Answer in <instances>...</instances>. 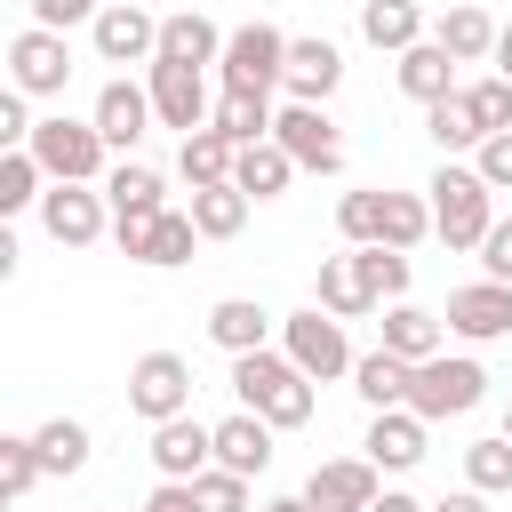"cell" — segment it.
<instances>
[{
	"label": "cell",
	"instance_id": "cell-30",
	"mask_svg": "<svg viewBox=\"0 0 512 512\" xmlns=\"http://www.w3.org/2000/svg\"><path fill=\"white\" fill-rule=\"evenodd\" d=\"M232 160H240V144L208 120V128H192L184 136V152H176V168H184V184H232Z\"/></svg>",
	"mask_w": 512,
	"mask_h": 512
},
{
	"label": "cell",
	"instance_id": "cell-42",
	"mask_svg": "<svg viewBox=\"0 0 512 512\" xmlns=\"http://www.w3.org/2000/svg\"><path fill=\"white\" fill-rule=\"evenodd\" d=\"M248 472H232V464H208L200 480H192V496H200V512H248Z\"/></svg>",
	"mask_w": 512,
	"mask_h": 512
},
{
	"label": "cell",
	"instance_id": "cell-26",
	"mask_svg": "<svg viewBox=\"0 0 512 512\" xmlns=\"http://www.w3.org/2000/svg\"><path fill=\"white\" fill-rule=\"evenodd\" d=\"M160 56H168V64H200V72H208V64L224 56V32H216L200 8H176V16H160Z\"/></svg>",
	"mask_w": 512,
	"mask_h": 512
},
{
	"label": "cell",
	"instance_id": "cell-32",
	"mask_svg": "<svg viewBox=\"0 0 512 512\" xmlns=\"http://www.w3.org/2000/svg\"><path fill=\"white\" fill-rule=\"evenodd\" d=\"M424 136L440 144V160H456V152H480L488 136H480V120H472V104H464V88L456 96H440V104H424Z\"/></svg>",
	"mask_w": 512,
	"mask_h": 512
},
{
	"label": "cell",
	"instance_id": "cell-50",
	"mask_svg": "<svg viewBox=\"0 0 512 512\" xmlns=\"http://www.w3.org/2000/svg\"><path fill=\"white\" fill-rule=\"evenodd\" d=\"M256 512H312V496H304V488H296V496H264Z\"/></svg>",
	"mask_w": 512,
	"mask_h": 512
},
{
	"label": "cell",
	"instance_id": "cell-40",
	"mask_svg": "<svg viewBox=\"0 0 512 512\" xmlns=\"http://www.w3.org/2000/svg\"><path fill=\"white\" fill-rule=\"evenodd\" d=\"M48 472H40V448H32V432H0V496L16 504V496H32Z\"/></svg>",
	"mask_w": 512,
	"mask_h": 512
},
{
	"label": "cell",
	"instance_id": "cell-41",
	"mask_svg": "<svg viewBox=\"0 0 512 512\" xmlns=\"http://www.w3.org/2000/svg\"><path fill=\"white\" fill-rule=\"evenodd\" d=\"M464 104H472L480 136H504V128H512V80H504V72H488V80H464Z\"/></svg>",
	"mask_w": 512,
	"mask_h": 512
},
{
	"label": "cell",
	"instance_id": "cell-27",
	"mask_svg": "<svg viewBox=\"0 0 512 512\" xmlns=\"http://www.w3.org/2000/svg\"><path fill=\"white\" fill-rule=\"evenodd\" d=\"M232 184L248 192V200H280L288 184H296V160H288V144H240V160H232Z\"/></svg>",
	"mask_w": 512,
	"mask_h": 512
},
{
	"label": "cell",
	"instance_id": "cell-46",
	"mask_svg": "<svg viewBox=\"0 0 512 512\" xmlns=\"http://www.w3.org/2000/svg\"><path fill=\"white\" fill-rule=\"evenodd\" d=\"M480 264H488V280H512V216H496V224H488Z\"/></svg>",
	"mask_w": 512,
	"mask_h": 512
},
{
	"label": "cell",
	"instance_id": "cell-52",
	"mask_svg": "<svg viewBox=\"0 0 512 512\" xmlns=\"http://www.w3.org/2000/svg\"><path fill=\"white\" fill-rule=\"evenodd\" d=\"M504 432H512V408H504Z\"/></svg>",
	"mask_w": 512,
	"mask_h": 512
},
{
	"label": "cell",
	"instance_id": "cell-2",
	"mask_svg": "<svg viewBox=\"0 0 512 512\" xmlns=\"http://www.w3.org/2000/svg\"><path fill=\"white\" fill-rule=\"evenodd\" d=\"M424 200H432V240H448V248H480L488 224H496V184L480 168L440 160L432 184H424Z\"/></svg>",
	"mask_w": 512,
	"mask_h": 512
},
{
	"label": "cell",
	"instance_id": "cell-28",
	"mask_svg": "<svg viewBox=\"0 0 512 512\" xmlns=\"http://www.w3.org/2000/svg\"><path fill=\"white\" fill-rule=\"evenodd\" d=\"M408 376H416V368H408L400 352H384V344L352 360V392L368 400V416H376V408H408Z\"/></svg>",
	"mask_w": 512,
	"mask_h": 512
},
{
	"label": "cell",
	"instance_id": "cell-1",
	"mask_svg": "<svg viewBox=\"0 0 512 512\" xmlns=\"http://www.w3.org/2000/svg\"><path fill=\"white\" fill-rule=\"evenodd\" d=\"M232 392H240V408H256L264 424H280V432H296V424H312V376L288 360V352H240L232 360Z\"/></svg>",
	"mask_w": 512,
	"mask_h": 512
},
{
	"label": "cell",
	"instance_id": "cell-11",
	"mask_svg": "<svg viewBox=\"0 0 512 512\" xmlns=\"http://www.w3.org/2000/svg\"><path fill=\"white\" fill-rule=\"evenodd\" d=\"M88 48H96L104 64H152V56H160V16H152L144 0H104L96 24H88Z\"/></svg>",
	"mask_w": 512,
	"mask_h": 512
},
{
	"label": "cell",
	"instance_id": "cell-24",
	"mask_svg": "<svg viewBox=\"0 0 512 512\" xmlns=\"http://www.w3.org/2000/svg\"><path fill=\"white\" fill-rule=\"evenodd\" d=\"M312 304H320V312H336V320H368V312H376V296H368V280H360V256H352V248H344V256H320Z\"/></svg>",
	"mask_w": 512,
	"mask_h": 512
},
{
	"label": "cell",
	"instance_id": "cell-8",
	"mask_svg": "<svg viewBox=\"0 0 512 512\" xmlns=\"http://www.w3.org/2000/svg\"><path fill=\"white\" fill-rule=\"evenodd\" d=\"M144 88H152L160 128H176V136H192V128L216 120V104H208V72H200V64H168V56H152V64H144Z\"/></svg>",
	"mask_w": 512,
	"mask_h": 512
},
{
	"label": "cell",
	"instance_id": "cell-29",
	"mask_svg": "<svg viewBox=\"0 0 512 512\" xmlns=\"http://www.w3.org/2000/svg\"><path fill=\"white\" fill-rule=\"evenodd\" d=\"M360 40L384 48V56H400V48L424 40V8L416 0H360Z\"/></svg>",
	"mask_w": 512,
	"mask_h": 512
},
{
	"label": "cell",
	"instance_id": "cell-31",
	"mask_svg": "<svg viewBox=\"0 0 512 512\" xmlns=\"http://www.w3.org/2000/svg\"><path fill=\"white\" fill-rule=\"evenodd\" d=\"M104 200H112V216H152V208H168V184H160V168L120 160V168H104Z\"/></svg>",
	"mask_w": 512,
	"mask_h": 512
},
{
	"label": "cell",
	"instance_id": "cell-48",
	"mask_svg": "<svg viewBox=\"0 0 512 512\" xmlns=\"http://www.w3.org/2000/svg\"><path fill=\"white\" fill-rule=\"evenodd\" d=\"M432 512H488V496H480V488H472V480H464V488H456V496H440V504H432Z\"/></svg>",
	"mask_w": 512,
	"mask_h": 512
},
{
	"label": "cell",
	"instance_id": "cell-6",
	"mask_svg": "<svg viewBox=\"0 0 512 512\" xmlns=\"http://www.w3.org/2000/svg\"><path fill=\"white\" fill-rule=\"evenodd\" d=\"M112 240H120V256H128V264L176 272V264H192L200 224H192V208H152V216H112Z\"/></svg>",
	"mask_w": 512,
	"mask_h": 512
},
{
	"label": "cell",
	"instance_id": "cell-16",
	"mask_svg": "<svg viewBox=\"0 0 512 512\" xmlns=\"http://www.w3.org/2000/svg\"><path fill=\"white\" fill-rule=\"evenodd\" d=\"M376 488H384V472H376L368 456H328V464H312V480H304L312 512H368Z\"/></svg>",
	"mask_w": 512,
	"mask_h": 512
},
{
	"label": "cell",
	"instance_id": "cell-37",
	"mask_svg": "<svg viewBox=\"0 0 512 512\" xmlns=\"http://www.w3.org/2000/svg\"><path fill=\"white\" fill-rule=\"evenodd\" d=\"M40 184H48V168L32 160V144H8V152H0V216L40 208Z\"/></svg>",
	"mask_w": 512,
	"mask_h": 512
},
{
	"label": "cell",
	"instance_id": "cell-3",
	"mask_svg": "<svg viewBox=\"0 0 512 512\" xmlns=\"http://www.w3.org/2000/svg\"><path fill=\"white\" fill-rule=\"evenodd\" d=\"M480 400H488V368H480L472 352H432V360H416V376H408V408H416L424 424L472 416Z\"/></svg>",
	"mask_w": 512,
	"mask_h": 512
},
{
	"label": "cell",
	"instance_id": "cell-21",
	"mask_svg": "<svg viewBox=\"0 0 512 512\" xmlns=\"http://www.w3.org/2000/svg\"><path fill=\"white\" fill-rule=\"evenodd\" d=\"M392 80H400V96H408V104H440V96H456V56L424 32L416 48H400V56H392Z\"/></svg>",
	"mask_w": 512,
	"mask_h": 512
},
{
	"label": "cell",
	"instance_id": "cell-34",
	"mask_svg": "<svg viewBox=\"0 0 512 512\" xmlns=\"http://www.w3.org/2000/svg\"><path fill=\"white\" fill-rule=\"evenodd\" d=\"M424 240H432V200L424 192H384L376 248H424Z\"/></svg>",
	"mask_w": 512,
	"mask_h": 512
},
{
	"label": "cell",
	"instance_id": "cell-9",
	"mask_svg": "<svg viewBox=\"0 0 512 512\" xmlns=\"http://www.w3.org/2000/svg\"><path fill=\"white\" fill-rule=\"evenodd\" d=\"M40 232H48L56 248H96V240L112 232V200H104L96 184H48V192H40Z\"/></svg>",
	"mask_w": 512,
	"mask_h": 512
},
{
	"label": "cell",
	"instance_id": "cell-14",
	"mask_svg": "<svg viewBox=\"0 0 512 512\" xmlns=\"http://www.w3.org/2000/svg\"><path fill=\"white\" fill-rule=\"evenodd\" d=\"M448 336H464V344H496V336H512V280H464L456 296H448Z\"/></svg>",
	"mask_w": 512,
	"mask_h": 512
},
{
	"label": "cell",
	"instance_id": "cell-33",
	"mask_svg": "<svg viewBox=\"0 0 512 512\" xmlns=\"http://www.w3.org/2000/svg\"><path fill=\"white\" fill-rule=\"evenodd\" d=\"M248 192L240 184H192V224H200V240H232L240 224H248Z\"/></svg>",
	"mask_w": 512,
	"mask_h": 512
},
{
	"label": "cell",
	"instance_id": "cell-51",
	"mask_svg": "<svg viewBox=\"0 0 512 512\" xmlns=\"http://www.w3.org/2000/svg\"><path fill=\"white\" fill-rule=\"evenodd\" d=\"M488 64H496V72H504V80H512V24H504V32H496V56H488Z\"/></svg>",
	"mask_w": 512,
	"mask_h": 512
},
{
	"label": "cell",
	"instance_id": "cell-5",
	"mask_svg": "<svg viewBox=\"0 0 512 512\" xmlns=\"http://www.w3.org/2000/svg\"><path fill=\"white\" fill-rule=\"evenodd\" d=\"M104 128L96 120H72V112H56V120H40L32 128V160L48 168V184H96L104 176Z\"/></svg>",
	"mask_w": 512,
	"mask_h": 512
},
{
	"label": "cell",
	"instance_id": "cell-19",
	"mask_svg": "<svg viewBox=\"0 0 512 512\" xmlns=\"http://www.w3.org/2000/svg\"><path fill=\"white\" fill-rule=\"evenodd\" d=\"M376 344H384V352H400V360L416 368V360H432V352H448V320L400 296V304H384V320H376Z\"/></svg>",
	"mask_w": 512,
	"mask_h": 512
},
{
	"label": "cell",
	"instance_id": "cell-10",
	"mask_svg": "<svg viewBox=\"0 0 512 512\" xmlns=\"http://www.w3.org/2000/svg\"><path fill=\"white\" fill-rule=\"evenodd\" d=\"M184 408H192V360H184V352H144V360L128 368V416L168 424V416H184Z\"/></svg>",
	"mask_w": 512,
	"mask_h": 512
},
{
	"label": "cell",
	"instance_id": "cell-47",
	"mask_svg": "<svg viewBox=\"0 0 512 512\" xmlns=\"http://www.w3.org/2000/svg\"><path fill=\"white\" fill-rule=\"evenodd\" d=\"M136 512H200V496H192V480H160Z\"/></svg>",
	"mask_w": 512,
	"mask_h": 512
},
{
	"label": "cell",
	"instance_id": "cell-13",
	"mask_svg": "<svg viewBox=\"0 0 512 512\" xmlns=\"http://www.w3.org/2000/svg\"><path fill=\"white\" fill-rule=\"evenodd\" d=\"M64 80H72V48H64V32L24 24V32L8 40V88H24V96H64Z\"/></svg>",
	"mask_w": 512,
	"mask_h": 512
},
{
	"label": "cell",
	"instance_id": "cell-17",
	"mask_svg": "<svg viewBox=\"0 0 512 512\" xmlns=\"http://www.w3.org/2000/svg\"><path fill=\"white\" fill-rule=\"evenodd\" d=\"M88 120L104 128V144H112V152H136V144H144V128H152L160 112H152V88H144V80H104Z\"/></svg>",
	"mask_w": 512,
	"mask_h": 512
},
{
	"label": "cell",
	"instance_id": "cell-43",
	"mask_svg": "<svg viewBox=\"0 0 512 512\" xmlns=\"http://www.w3.org/2000/svg\"><path fill=\"white\" fill-rule=\"evenodd\" d=\"M32 128H40V120H32V96H24V88H0V152H8V144H32Z\"/></svg>",
	"mask_w": 512,
	"mask_h": 512
},
{
	"label": "cell",
	"instance_id": "cell-36",
	"mask_svg": "<svg viewBox=\"0 0 512 512\" xmlns=\"http://www.w3.org/2000/svg\"><path fill=\"white\" fill-rule=\"evenodd\" d=\"M272 120H280V112H272V96H248V88H224V96H216V128H224L232 144H264V136H272Z\"/></svg>",
	"mask_w": 512,
	"mask_h": 512
},
{
	"label": "cell",
	"instance_id": "cell-23",
	"mask_svg": "<svg viewBox=\"0 0 512 512\" xmlns=\"http://www.w3.org/2000/svg\"><path fill=\"white\" fill-rule=\"evenodd\" d=\"M272 440H280V424H264L256 408H240V416H224L216 424V464H232V472H272Z\"/></svg>",
	"mask_w": 512,
	"mask_h": 512
},
{
	"label": "cell",
	"instance_id": "cell-39",
	"mask_svg": "<svg viewBox=\"0 0 512 512\" xmlns=\"http://www.w3.org/2000/svg\"><path fill=\"white\" fill-rule=\"evenodd\" d=\"M352 256H360V280H368L376 312L408 296V248H352Z\"/></svg>",
	"mask_w": 512,
	"mask_h": 512
},
{
	"label": "cell",
	"instance_id": "cell-12",
	"mask_svg": "<svg viewBox=\"0 0 512 512\" xmlns=\"http://www.w3.org/2000/svg\"><path fill=\"white\" fill-rule=\"evenodd\" d=\"M272 144H288V160L296 168H312V176H336L344 168V136H336V120H328V104H280V120H272Z\"/></svg>",
	"mask_w": 512,
	"mask_h": 512
},
{
	"label": "cell",
	"instance_id": "cell-25",
	"mask_svg": "<svg viewBox=\"0 0 512 512\" xmlns=\"http://www.w3.org/2000/svg\"><path fill=\"white\" fill-rule=\"evenodd\" d=\"M496 32H504V24H496L488 8H472V0H456V8L432 24V40H440L456 64H488V56H496Z\"/></svg>",
	"mask_w": 512,
	"mask_h": 512
},
{
	"label": "cell",
	"instance_id": "cell-49",
	"mask_svg": "<svg viewBox=\"0 0 512 512\" xmlns=\"http://www.w3.org/2000/svg\"><path fill=\"white\" fill-rule=\"evenodd\" d=\"M368 512H432V504H416L408 488H376V504H368Z\"/></svg>",
	"mask_w": 512,
	"mask_h": 512
},
{
	"label": "cell",
	"instance_id": "cell-45",
	"mask_svg": "<svg viewBox=\"0 0 512 512\" xmlns=\"http://www.w3.org/2000/svg\"><path fill=\"white\" fill-rule=\"evenodd\" d=\"M472 168H480L496 192H512V128H504V136H488V144L472 152Z\"/></svg>",
	"mask_w": 512,
	"mask_h": 512
},
{
	"label": "cell",
	"instance_id": "cell-7",
	"mask_svg": "<svg viewBox=\"0 0 512 512\" xmlns=\"http://www.w3.org/2000/svg\"><path fill=\"white\" fill-rule=\"evenodd\" d=\"M280 352L312 376V384H336V376H352V344H344V320L336 312H320V304H304V312H288L280 320Z\"/></svg>",
	"mask_w": 512,
	"mask_h": 512
},
{
	"label": "cell",
	"instance_id": "cell-18",
	"mask_svg": "<svg viewBox=\"0 0 512 512\" xmlns=\"http://www.w3.org/2000/svg\"><path fill=\"white\" fill-rule=\"evenodd\" d=\"M424 432H432V424H424L416 408H376L360 456H368L376 472H416V464H424Z\"/></svg>",
	"mask_w": 512,
	"mask_h": 512
},
{
	"label": "cell",
	"instance_id": "cell-38",
	"mask_svg": "<svg viewBox=\"0 0 512 512\" xmlns=\"http://www.w3.org/2000/svg\"><path fill=\"white\" fill-rule=\"evenodd\" d=\"M464 480H472L480 496H512V432L472 440V448H464Z\"/></svg>",
	"mask_w": 512,
	"mask_h": 512
},
{
	"label": "cell",
	"instance_id": "cell-4",
	"mask_svg": "<svg viewBox=\"0 0 512 512\" xmlns=\"http://www.w3.org/2000/svg\"><path fill=\"white\" fill-rule=\"evenodd\" d=\"M216 72H224V88L272 96V88L288 80V32H280V24H264V16L232 24V32H224V56H216Z\"/></svg>",
	"mask_w": 512,
	"mask_h": 512
},
{
	"label": "cell",
	"instance_id": "cell-15",
	"mask_svg": "<svg viewBox=\"0 0 512 512\" xmlns=\"http://www.w3.org/2000/svg\"><path fill=\"white\" fill-rule=\"evenodd\" d=\"M208 464H216V424H200L192 408L168 416V424H152V472L160 480H200Z\"/></svg>",
	"mask_w": 512,
	"mask_h": 512
},
{
	"label": "cell",
	"instance_id": "cell-44",
	"mask_svg": "<svg viewBox=\"0 0 512 512\" xmlns=\"http://www.w3.org/2000/svg\"><path fill=\"white\" fill-rule=\"evenodd\" d=\"M96 8H104V0H32V24L72 32V24H96Z\"/></svg>",
	"mask_w": 512,
	"mask_h": 512
},
{
	"label": "cell",
	"instance_id": "cell-20",
	"mask_svg": "<svg viewBox=\"0 0 512 512\" xmlns=\"http://www.w3.org/2000/svg\"><path fill=\"white\" fill-rule=\"evenodd\" d=\"M296 104H328L344 88V48L336 40H288V80H280Z\"/></svg>",
	"mask_w": 512,
	"mask_h": 512
},
{
	"label": "cell",
	"instance_id": "cell-35",
	"mask_svg": "<svg viewBox=\"0 0 512 512\" xmlns=\"http://www.w3.org/2000/svg\"><path fill=\"white\" fill-rule=\"evenodd\" d=\"M32 448H40V472H48V480H72V472L88 464V424H80V416H48V424L32 432Z\"/></svg>",
	"mask_w": 512,
	"mask_h": 512
},
{
	"label": "cell",
	"instance_id": "cell-22",
	"mask_svg": "<svg viewBox=\"0 0 512 512\" xmlns=\"http://www.w3.org/2000/svg\"><path fill=\"white\" fill-rule=\"evenodd\" d=\"M272 328H280V320H272L256 296H216V304H208V344L232 352V360H240V352H264Z\"/></svg>",
	"mask_w": 512,
	"mask_h": 512
}]
</instances>
